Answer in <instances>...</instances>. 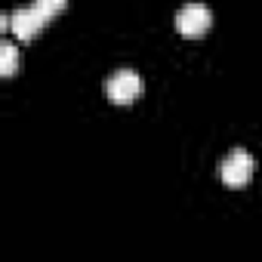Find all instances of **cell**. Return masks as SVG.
<instances>
[{"mask_svg": "<svg viewBox=\"0 0 262 262\" xmlns=\"http://www.w3.org/2000/svg\"><path fill=\"white\" fill-rule=\"evenodd\" d=\"M105 96L114 102V105H129L142 96V77L133 71V68H120L108 77L105 83Z\"/></svg>", "mask_w": 262, "mask_h": 262, "instance_id": "obj_1", "label": "cell"}, {"mask_svg": "<svg viewBox=\"0 0 262 262\" xmlns=\"http://www.w3.org/2000/svg\"><path fill=\"white\" fill-rule=\"evenodd\" d=\"M253 173H256V161H253V155H247V151H231L222 164H219V179L228 185V188H244L250 179H253Z\"/></svg>", "mask_w": 262, "mask_h": 262, "instance_id": "obj_2", "label": "cell"}, {"mask_svg": "<svg viewBox=\"0 0 262 262\" xmlns=\"http://www.w3.org/2000/svg\"><path fill=\"white\" fill-rule=\"evenodd\" d=\"M210 25H213V13L204 4H185L176 13V31L182 37H201L210 31Z\"/></svg>", "mask_w": 262, "mask_h": 262, "instance_id": "obj_3", "label": "cell"}, {"mask_svg": "<svg viewBox=\"0 0 262 262\" xmlns=\"http://www.w3.org/2000/svg\"><path fill=\"white\" fill-rule=\"evenodd\" d=\"M50 19L31 4V7H22V10H16V13H10V31L19 37V40H25V43H31L40 31H43V25H47Z\"/></svg>", "mask_w": 262, "mask_h": 262, "instance_id": "obj_4", "label": "cell"}, {"mask_svg": "<svg viewBox=\"0 0 262 262\" xmlns=\"http://www.w3.org/2000/svg\"><path fill=\"white\" fill-rule=\"evenodd\" d=\"M19 68V50L7 40V43H0V74L4 77H13Z\"/></svg>", "mask_w": 262, "mask_h": 262, "instance_id": "obj_5", "label": "cell"}, {"mask_svg": "<svg viewBox=\"0 0 262 262\" xmlns=\"http://www.w3.org/2000/svg\"><path fill=\"white\" fill-rule=\"evenodd\" d=\"M65 4H68V0H34V7H37V10H40L50 22H53V19L65 10Z\"/></svg>", "mask_w": 262, "mask_h": 262, "instance_id": "obj_6", "label": "cell"}]
</instances>
